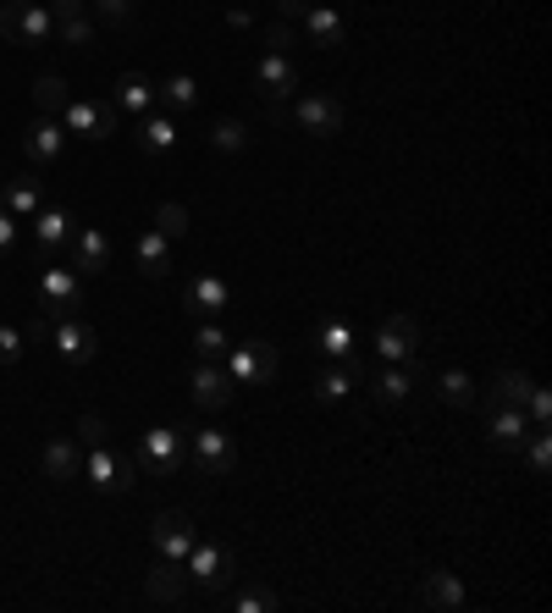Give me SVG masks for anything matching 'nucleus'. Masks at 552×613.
I'll list each match as a JSON object with an SVG mask.
<instances>
[{"label": "nucleus", "instance_id": "obj_1", "mask_svg": "<svg viewBox=\"0 0 552 613\" xmlns=\"http://www.w3.org/2000/svg\"><path fill=\"white\" fill-rule=\"evenodd\" d=\"M0 33H6L11 45H45V39H56L50 6H33V0H6V6H0Z\"/></svg>", "mask_w": 552, "mask_h": 613}, {"label": "nucleus", "instance_id": "obj_2", "mask_svg": "<svg viewBox=\"0 0 552 613\" xmlns=\"http://www.w3.org/2000/svg\"><path fill=\"white\" fill-rule=\"evenodd\" d=\"M183 564H188V581L205 586V592H227L238 581V558L227 547H216V542H194Z\"/></svg>", "mask_w": 552, "mask_h": 613}, {"label": "nucleus", "instance_id": "obj_3", "mask_svg": "<svg viewBox=\"0 0 552 613\" xmlns=\"http://www.w3.org/2000/svg\"><path fill=\"white\" fill-rule=\"evenodd\" d=\"M83 481L95 486V492H106V497H117V492H134V464L117 459V448L100 437V443H89V459H83Z\"/></svg>", "mask_w": 552, "mask_h": 613}, {"label": "nucleus", "instance_id": "obj_4", "mask_svg": "<svg viewBox=\"0 0 552 613\" xmlns=\"http://www.w3.org/2000/svg\"><path fill=\"white\" fill-rule=\"evenodd\" d=\"M61 128H67V134H83V139H111V134L122 128V111H117L111 100H67Z\"/></svg>", "mask_w": 552, "mask_h": 613}, {"label": "nucleus", "instance_id": "obj_5", "mask_svg": "<svg viewBox=\"0 0 552 613\" xmlns=\"http://www.w3.org/2000/svg\"><path fill=\"white\" fill-rule=\"evenodd\" d=\"M72 233H78V221L61 205H39L33 210V249H39V260H61L67 244H72Z\"/></svg>", "mask_w": 552, "mask_h": 613}, {"label": "nucleus", "instance_id": "obj_6", "mask_svg": "<svg viewBox=\"0 0 552 613\" xmlns=\"http://www.w3.org/2000/svg\"><path fill=\"white\" fill-rule=\"evenodd\" d=\"M50 343H56V354L67 359V365H89L95 354H100V337H95V326L89 320H78V315H61V320H50V332H45Z\"/></svg>", "mask_w": 552, "mask_h": 613}, {"label": "nucleus", "instance_id": "obj_7", "mask_svg": "<svg viewBox=\"0 0 552 613\" xmlns=\"http://www.w3.org/2000/svg\"><path fill=\"white\" fill-rule=\"evenodd\" d=\"M227 376H233L238 387H249V382H272L276 376V348L266 343V337H249V343L227 348Z\"/></svg>", "mask_w": 552, "mask_h": 613}, {"label": "nucleus", "instance_id": "obj_8", "mask_svg": "<svg viewBox=\"0 0 552 613\" xmlns=\"http://www.w3.org/2000/svg\"><path fill=\"white\" fill-rule=\"evenodd\" d=\"M138 459L149 464L155 475H177V469L188 464V443H183V432H177V426H155V432H144Z\"/></svg>", "mask_w": 552, "mask_h": 613}, {"label": "nucleus", "instance_id": "obj_9", "mask_svg": "<svg viewBox=\"0 0 552 613\" xmlns=\"http://www.w3.org/2000/svg\"><path fill=\"white\" fill-rule=\"evenodd\" d=\"M188 387H194V404H199V409H210V415H216V409H227V404L238 398V382H233L216 359H199V365H194V376H188Z\"/></svg>", "mask_w": 552, "mask_h": 613}, {"label": "nucleus", "instance_id": "obj_10", "mask_svg": "<svg viewBox=\"0 0 552 613\" xmlns=\"http://www.w3.org/2000/svg\"><path fill=\"white\" fill-rule=\"evenodd\" d=\"M39 309H45V320L78 315V271H67V266H50V271L39 277Z\"/></svg>", "mask_w": 552, "mask_h": 613}, {"label": "nucleus", "instance_id": "obj_11", "mask_svg": "<svg viewBox=\"0 0 552 613\" xmlns=\"http://www.w3.org/2000/svg\"><path fill=\"white\" fill-rule=\"evenodd\" d=\"M293 122H298L304 134H315V139L343 134V100H337V95H304V100L293 106Z\"/></svg>", "mask_w": 552, "mask_h": 613}, {"label": "nucleus", "instance_id": "obj_12", "mask_svg": "<svg viewBox=\"0 0 552 613\" xmlns=\"http://www.w3.org/2000/svg\"><path fill=\"white\" fill-rule=\"evenodd\" d=\"M481 404L492 409V448H497V454H520L525 437H531L525 409H520V404H497V398H481Z\"/></svg>", "mask_w": 552, "mask_h": 613}, {"label": "nucleus", "instance_id": "obj_13", "mask_svg": "<svg viewBox=\"0 0 552 613\" xmlns=\"http://www.w3.org/2000/svg\"><path fill=\"white\" fill-rule=\"evenodd\" d=\"M50 22H56V39L61 45H72V50H89L95 45L89 0H50Z\"/></svg>", "mask_w": 552, "mask_h": 613}, {"label": "nucleus", "instance_id": "obj_14", "mask_svg": "<svg viewBox=\"0 0 552 613\" xmlns=\"http://www.w3.org/2000/svg\"><path fill=\"white\" fill-rule=\"evenodd\" d=\"M376 354H382L387 365L414 359V354H420V320H414V315H387L382 332H376Z\"/></svg>", "mask_w": 552, "mask_h": 613}, {"label": "nucleus", "instance_id": "obj_15", "mask_svg": "<svg viewBox=\"0 0 552 613\" xmlns=\"http://www.w3.org/2000/svg\"><path fill=\"white\" fill-rule=\"evenodd\" d=\"M188 454H194V464H199V475H227V469L238 464L233 437H227V432H216V426H205V432L188 443Z\"/></svg>", "mask_w": 552, "mask_h": 613}, {"label": "nucleus", "instance_id": "obj_16", "mask_svg": "<svg viewBox=\"0 0 552 613\" xmlns=\"http://www.w3.org/2000/svg\"><path fill=\"white\" fill-rule=\"evenodd\" d=\"M67 255H72L78 277H100V271L111 266V238H106L100 227H78L72 244H67Z\"/></svg>", "mask_w": 552, "mask_h": 613}, {"label": "nucleus", "instance_id": "obj_17", "mask_svg": "<svg viewBox=\"0 0 552 613\" xmlns=\"http://www.w3.org/2000/svg\"><path fill=\"white\" fill-rule=\"evenodd\" d=\"M149 542H155V553L160 558H188V547L199 542L194 536V525H188V514H155V525H149Z\"/></svg>", "mask_w": 552, "mask_h": 613}, {"label": "nucleus", "instance_id": "obj_18", "mask_svg": "<svg viewBox=\"0 0 552 613\" xmlns=\"http://www.w3.org/2000/svg\"><path fill=\"white\" fill-rule=\"evenodd\" d=\"M227 305H233V294H227V283H221V277H210V271H205V277H188V288H183V309H188V315L216 320Z\"/></svg>", "mask_w": 552, "mask_h": 613}, {"label": "nucleus", "instance_id": "obj_19", "mask_svg": "<svg viewBox=\"0 0 552 613\" xmlns=\"http://www.w3.org/2000/svg\"><path fill=\"white\" fill-rule=\"evenodd\" d=\"M22 150H28V160H33V166H56V160H61V150H67V128H61L56 117H39V122L28 128Z\"/></svg>", "mask_w": 552, "mask_h": 613}, {"label": "nucleus", "instance_id": "obj_20", "mask_svg": "<svg viewBox=\"0 0 552 613\" xmlns=\"http://www.w3.org/2000/svg\"><path fill=\"white\" fill-rule=\"evenodd\" d=\"M255 89H260L266 100H282V95H293V89H298V67H293L287 56H272V50H266V56L255 61Z\"/></svg>", "mask_w": 552, "mask_h": 613}, {"label": "nucleus", "instance_id": "obj_21", "mask_svg": "<svg viewBox=\"0 0 552 613\" xmlns=\"http://www.w3.org/2000/svg\"><path fill=\"white\" fill-rule=\"evenodd\" d=\"M144 592H149V603H183V592H188V570H183L177 558H160V564L144 575Z\"/></svg>", "mask_w": 552, "mask_h": 613}, {"label": "nucleus", "instance_id": "obj_22", "mask_svg": "<svg viewBox=\"0 0 552 613\" xmlns=\"http://www.w3.org/2000/svg\"><path fill=\"white\" fill-rule=\"evenodd\" d=\"M39 469H45L50 481H78V475H83L78 443H72V437H50V443H45V454H39Z\"/></svg>", "mask_w": 552, "mask_h": 613}, {"label": "nucleus", "instance_id": "obj_23", "mask_svg": "<svg viewBox=\"0 0 552 613\" xmlns=\"http://www.w3.org/2000/svg\"><path fill=\"white\" fill-rule=\"evenodd\" d=\"M166 244H171V238H166V233H155V227H149V233H144V238L134 244L138 271H144L149 283H166V271H171V255H166Z\"/></svg>", "mask_w": 552, "mask_h": 613}, {"label": "nucleus", "instance_id": "obj_24", "mask_svg": "<svg viewBox=\"0 0 552 613\" xmlns=\"http://www.w3.org/2000/svg\"><path fill=\"white\" fill-rule=\"evenodd\" d=\"M111 106H117V111H128V117H149V106H155V83H149L144 72H122V78H117Z\"/></svg>", "mask_w": 552, "mask_h": 613}, {"label": "nucleus", "instance_id": "obj_25", "mask_svg": "<svg viewBox=\"0 0 552 613\" xmlns=\"http://www.w3.org/2000/svg\"><path fill=\"white\" fill-rule=\"evenodd\" d=\"M420 597H425L431 609L459 613V609H464V581H459V575H447V570H431V575L420 581Z\"/></svg>", "mask_w": 552, "mask_h": 613}, {"label": "nucleus", "instance_id": "obj_26", "mask_svg": "<svg viewBox=\"0 0 552 613\" xmlns=\"http://www.w3.org/2000/svg\"><path fill=\"white\" fill-rule=\"evenodd\" d=\"M354 393V359H332L321 376H315V398L321 404H343Z\"/></svg>", "mask_w": 552, "mask_h": 613}, {"label": "nucleus", "instance_id": "obj_27", "mask_svg": "<svg viewBox=\"0 0 552 613\" xmlns=\"http://www.w3.org/2000/svg\"><path fill=\"white\" fill-rule=\"evenodd\" d=\"M436 398H442L447 409H475V404H481V387H475V376H464V370H442Z\"/></svg>", "mask_w": 552, "mask_h": 613}, {"label": "nucleus", "instance_id": "obj_28", "mask_svg": "<svg viewBox=\"0 0 552 613\" xmlns=\"http://www.w3.org/2000/svg\"><path fill=\"white\" fill-rule=\"evenodd\" d=\"M304 28H309L315 45H343V17H337L332 6H321V0L304 6Z\"/></svg>", "mask_w": 552, "mask_h": 613}, {"label": "nucleus", "instance_id": "obj_29", "mask_svg": "<svg viewBox=\"0 0 552 613\" xmlns=\"http://www.w3.org/2000/svg\"><path fill=\"white\" fill-rule=\"evenodd\" d=\"M39 205H45V182H39V177H11V182H6V210H11L17 221L33 216Z\"/></svg>", "mask_w": 552, "mask_h": 613}, {"label": "nucleus", "instance_id": "obj_30", "mask_svg": "<svg viewBox=\"0 0 552 613\" xmlns=\"http://www.w3.org/2000/svg\"><path fill=\"white\" fill-rule=\"evenodd\" d=\"M138 150L144 155H171L177 150V128H171V117H138Z\"/></svg>", "mask_w": 552, "mask_h": 613}, {"label": "nucleus", "instance_id": "obj_31", "mask_svg": "<svg viewBox=\"0 0 552 613\" xmlns=\"http://www.w3.org/2000/svg\"><path fill=\"white\" fill-rule=\"evenodd\" d=\"M414 387H420V376H414V370H398V365H387V370L371 382V393H376L382 404H404Z\"/></svg>", "mask_w": 552, "mask_h": 613}, {"label": "nucleus", "instance_id": "obj_32", "mask_svg": "<svg viewBox=\"0 0 552 613\" xmlns=\"http://www.w3.org/2000/svg\"><path fill=\"white\" fill-rule=\"evenodd\" d=\"M155 100H166L171 111H194V106H199V83H194L188 72H171V78L155 89Z\"/></svg>", "mask_w": 552, "mask_h": 613}, {"label": "nucleus", "instance_id": "obj_33", "mask_svg": "<svg viewBox=\"0 0 552 613\" xmlns=\"http://www.w3.org/2000/svg\"><path fill=\"white\" fill-rule=\"evenodd\" d=\"M531 387H536V382H531L525 370H497V382H492V393H486V398H497V404H520V409H525Z\"/></svg>", "mask_w": 552, "mask_h": 613}, {"label": "nucleus", "instance_id": "obj_34", "mask_svg": "<svg viewBox=\"0 0 552 613\" xmlns=\"http://www.w3.org/2000/svg\"><path fill=\"white\" fill-rule=\"evenodd\" d=\"M67 100H72V95H67V83H61L56 72L33 83V106H39V117H61V111H67Z\"/></svg>", "mask_w": 552, "mask_h": 613}, {"label": "nucleus", "instance_id": "obj_35", "mask_svg": "<svg viewBox=\"0 0 552 613\" xmlns=\"http://www.w3.org/2000/svg\"><path fill=\"white\" fill-rule=\"evenodd\" d=\"M321 354L326 359H354V326L348 320H326L321 326Z\"/></svg>", "mask_w": 552, "mask_h": 613}, {"label": "nucleus", "instance_id": "obj_36", "mask_svg": "<svg viewBox=\"0 0 552 613\" xmlns=\"http://www.w3.org/2000/svg\"><path fill=\"white\" fill-rule=\"evenodd\" d=\"M227 348H233L227 332H221L216 320H199V332H194V354H199V359H227Z\"/></svg>", "mask_w": 552, "mask_h": 613}, {"label": "nucleus", "instance_id": "obj_37", "mask_svg": "<svg viewBox=\"0 0 552 613\" xmlns=\"http://www.w3.org/2000/svg\"><path fill=\"white\" fill-rule=\"evenodd\" d=\"M210 145H216V150H221V155H238V150H244V145H249V128L227 117V122H216V128H210Z\"/></svg>", "mask_w": 552, "mask_h": 613}, {"label": "nucleus", "instance_id": "obj_38", "mask_svg": "<svg viewBox=\"0 0 552 613\" xmlns=\"http://www.w3.org/2000/svg\"><path fill=\"white\" fill-rule=\"evenodd\" d=\"M233 609L238 613H272V609H282V603H276V592H266V586H244V592L233 597Z\"/></svg>", "mask_w": 552, "mask_h": 613}, {"label": "nucleus", "instance_id": "obj_39", "mask_svg": "<svg viewBox=\"0 0 552 613\" xmlns=\"http://www.w3.org/2000/svg\"><path fill=\"white\" fill-rule=\"evenodd\" d=\"M525 454H531V469H536V475H548V469H552V437H548V426H536V432L525 437Z\"/></svg>", "mask_w": 552, "mask_h": 613}, {"label": "nucleus", "instance_id": "obj_40", "mask_svg": "<svg viewBox=\"0 0 552 613\" xmlns=\"http://www.w3.org/2000/svg\"><path fill=\"white\" fill-rule=\"evenodd\" d=\"M155 233L183 238V233H188V210H183V205H160V210H155Z\"/></svg>", "mask_w": 552, "mask_h": 613}, {"label": "nucleus", "instance_id": "obj_41", "mask_svg": "<svg viewBox=\"0 0 552 613\" xmlns=\"http://www.w3.org/2000/svg\"><path fill=\"white\" fill-rule=\"evenodd\" d=\"M22 348H28V332L0 326V365H17V359H22Z\"/></svg>", "mask_w": 552, "mask_h": 613}, {"label": "nucleus", "instance_id": "obj_42", "mask_svg": "<svg viewBox=\"0 0 552 613\" xmlns=\"http://www.w3.org/2000/svg\"><path fill=\"white\" fill-rule=\"evenodd\" d=\"M293 45H298V33H293V22H282V17H276L272 28H266V50H272V56H287Z\"/></svg>", "mask_w": 552, "mask_h": 613}, {"label": "nucleus", "instance_id": "obj_43", "mask_svg": "<svg viewBox=\"0 0 552 613\" xmlns=\"http://www.w3.org/2000/svg\"><path fill=\"white\" fill-rule=\"evenodd\" d=\"M525 409H531V421H536V426H548V421H552V393H548V387H531Z\"/></svg>", "mask_w": 552, "mask_h": 613}, {"label": "nucleus", "instance_id": "obj_44", "mask_svg": "<svg viewBox=\"0 0 552 613\" xmlns=\"http://www.w3.org/2000/svg\"><path fill=\"white\" fill-rule=\"evenodd\" d=\"M89 6H95L106 22H128V17H134V0H89Z\"/></svg>", "mask_w": 552, "mask_h": 613}, {"label": "nucleus", "instance_id": "obj_45", "mask_svg": "<svg viewBox=\"0 0 552 613\" xmlns=\"http://www.w3.org/2000/svg\"><path fill=\"white\" fill-rule=\"evenodd\" d=\"M11 255H17V216L0 210V260H11Z\"/></svg>", "mask_w": 552, "mask_h": 613}, {"label": "nucleus", "instance_id": "obj_46", "mask_svg": "<svg viewBox=\"0 0 552 613\" xmlns=\"http://www.w3.org/2000/svg\"><path fill=\"white\" fill-rule=\"evenodd\" d=\"M78 432H83V443H100V437H106V421H100V415H83Z\"/></svg>", "mask_w": 552, "mask_h": 613}, {"label": "nucleus", "instance_id": "obj_47", "mask_svg": "<svg viewBox=\"0 0 552 613\" xmlns=\"http://www.w3.org/2000/svg\"><path fill=\"white\" fill-rule=\"evenodd\" d=\"M304 6H309V0H276V17L293 22V17H304Z\"/></svg>", "mask_w": 552, "mask_h": 613}]
</instances>
